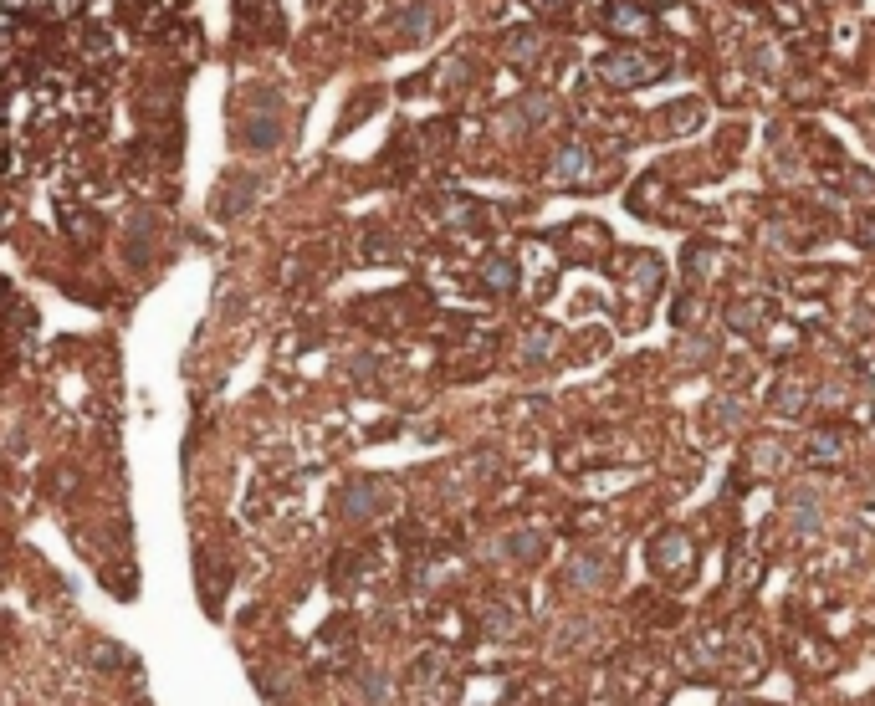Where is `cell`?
I'll use <instances>...</instances> for the list:
<instances>
[{
	"instance_id": "cell-16",
	"label": "cell",
	"mask_w": 875,
	"mask_h": 706,
	"mask_svg": "<svg viewBox=\"0 0 875 706\" xmlns=\"http://www.w3.org/2000/svg\"><path fill=\"white\" fill-rule=\"evenodd\" d=\"M753 72H773V52L768 47H753Z\"/></svg>"
},
{
	"instance_id": "cell-6",
	"label": "cell",
	"mask_w": 875,
	"mask_h": 706,
	"mask_svg": "<svg viewBox=\"0 0 875 706\" xmlns=\"http://www.w3.org/2000/svg\"><path fill=\"white\" fill-rule=\"evenodd\" d=\"M763 318H768V302H763V297H742V302L727 307V323H732L737 333H753Z\"/></svg>"
},
{
	"instance_id": "cell-5",
	"label": "cell",
	"mask_w": 875,
	"mask_h": 706,
	"mask_svg": "<svg viewBox=\"0 0 875 706\" xmlns=\"http://www.w3.org/2000/svg\"><path fill=\"white\" fill-rule=\"evenodd\" d=\"M538 52H543V36H538L533 26H517V31H507V36H502V57H507V62H517V67H522V62H533Z\"/></svg>"
},
{
	"instance_id": "cell-20",
	"label": "cell",
	"mask_w": 875,
	"mask_h": 706,
	"mask_svg": "<svg viewBox=\"0 0 875 706\" xmlns=\"http://www.w3.org/2000/svg\"><path fill=\"white\" fill-rule=\"evenodd\" d=\"M742 706H753V701H742Z\"/></svg>"
},
{
	"instance_id": "cell-11",
	"label": "cell",
	"mask_w": 875,
	"mask_h": 706,
	"mask_svg": "<svg viewBox=\"0 0 875 706\" xmlns=\"http://www.w3.org/2000/svg\"><path fill=\"white\" fill-rule=\"evenodd\" d=\"M481 282L497 287V292H512V287H517V267L497 256V261H487V267H481Z\"/></svg>"
},
{
	"instance_id": "cell-15",
	"label": "cell",
	"mask_w": 875,
	"mask_h": 706,
	"mask_svg": "<svg viewBox=\"0 0 875 706\" xmlns=\"http://www.w3.org/2000/svg\"><path fill=\"white\" fill-rule=\"evenodd\" d=\"M512 553H517L522 563H528V558L538 563V558H543V538H538V533H517V538H512Z\"/></svg>"
},
{
	"instance_id": "cell-3",
	"label": "cell",
	"mask_w": 875,
	"mask_h": 706,
	"mask_svg": "<svg viewBox=\"0 0 875 706\" xmlns=\"http://www.w3.org/2000/svg\"><path fill=\"white\" fill-rule=\"evenodd\" d=\"M604 26L615 31V36H650L655 16L640 6V0H609V6H604Z\"/></svg>"
},
{
	"instance_id": "cell-10",
	"label": "cell",
	"mask_w": 875,
	"mask_h": 706,
	"mask_svg": "<svg viewBox=\"0 0 875 706\" xmlns=\"http://www.w3.org/2000/svg\"><path fill=\"white\" fill-rule=\"evenodd\" d=\"M650 563H655V568H681V563H686V538H681V533H666V538H661V553L650 548Z\"/></svg>"
},
{
	"instance_id": "cell-7",
	"label": "cell",
	"mask_w": 875,
	"mask_h": 706,
	"mask_svg": "<svg viewBox=\"0 0 875 706\" xmlns=\"http://www.w3.org/2000/svg\"><path fill=\"white\" fill-rule=\"evenodd\" d=\"M256 200V174H231V190H226V200H221V215L231 220V215H241V205H251Z\"/></svg>"
},
{
	"instance_id": "cell-17",
	"label": "cell",
	"mask_w": 875,
	"mask_h": 706,
	"mask_svg": "<svg viewBox=\"0 0 875 706\" xmlns=\"http://www.w3.org/2000/svg\"><path fill=\"white\" fill-rule=\"evenodd\" d=\"M528 6H533V11H563L568 0H528Z\"/></svg>"
},
{
	"instance_id": "cell-19",
	"label": "cell",
	"mask_w": 875,
	"mask_h": 706,
	"mask_svg": "<svg viewBox=\"0 0 875 706\" xmlns=\"http://www.w3.org/2000/svg\"><path fill=\"white\" fill-rule=\"evenodd\" d=\"M77 11V0H57V16H72Z\"/></svg>"
},
{
	"instance_id": "cell-2",
	"label": "cell",
	"mask_w": 875,
	"mask_h": 706,
	"mask_svg": "<svg viewBox=\"0 0 875 706\" xmlns=\"http://www.w3.org/2000/svg\"><path fill=\"white\" fill-rule=\"evenodd\" d=\"M277 139H282V103H272V108L246 103V113H241V144H251V149H272Z\"/></svg>"
},
{
	"instance_id": "cell-12",
	"label": "cell",
	"mask_w": 875,
	"mask_h": 706,
	"mask_svg": "<svg viewBox=\"0 0 875 706\" xmlns=\"http://www.w3.org/2000/svg\"><path fill=\"white\" fill-rule=\"evenodd\" d=\"M702 118H707V108L696 103V98H686V103L666 108V123H671V128H696V123H702Z\"/></svg>"
},
{
	"instance_id": "cell-4",
	"label": "cell",
	"mask_w": 875,
	"mask_h": 706,
	"mask_svg": "<svg viewBox=\"0 0 875 706\" xmlns=\"http://www.w3.org/2000/svg\"><path fill=\"white\" fill-rule=\"evenodd\" d=\"M584 174H589V149L584 144H563L553 154V164H548V185H574V180H584Z\"/></svg>"
},
{
	"instance_id": "cell-13",
	"label": "cell",
	"mask_w": 875,
	"mask_h": 706,
	"mask_svg": "<svg viewBox=\"0 0 875 706\" xmlns=\"http://www.w3.org/2000/svg\"><path fill=\"white\" fill-rule=\"evenodd\" d=\"M794 527H799V533H814V527H819V507H814L809 492L794 497Z\"/></svg>"
},
{
	"instance_id": "cell-8",
	"label": "cell",
	"mask_w": 875,
	"mask_h": 706,
	"mask_svg": "<svg viewBox=\"0 0 875 706\" xmlns=\"http://www.w3.org/2000/svg\"><path fill=\"white\" fill-rule=\"evenodd\" d=\"M604 568H609V558H579V563H568V584L594 589V584L604 579Z\"/></svg>"
},
{
	"instance_id": "cell-9",
	"label": "cell",
	"mask_w": 875,
	"mask_h": 706,
	"mask_svg": "<svg viewBox=\"0 0 875 706\" xmlns=\"http://www.w3.org/2000/svg\"><path fill=\"white\" fill-rule=\"evenodd\" d=\"M840 451H845V440H840L835 430H824V435H814V440H809V461H814V466H819V461H824V466H835V461H840Z\"/></svg>"
},
{
	"instance_id": "cell-14",
	"label": "cell",
	"mask_w": 875,
	"mask_h": 706,
	"mask_svg": "<svg viewBox=\"0 0 875 706\" xmlns=\"http://www.w3.org/2000/svg\"><path fill=\"white\" fill-rule=\"evenodd\" d=\"M773 405H778L783 415H799V410H804V384H783V389L773 394Z\"/></svg>"
},
{
	"instance_id": "cell-18",
	"label": "cell",
	"mask_w": 875,
	"mask_h": 706,
	"mask_svg": "<svg viewBox=\"0 0 875 706\" xmlns=\"http://www.w3.org/2000/svg\"><path fill=\"white\" fill-rule=\"evenodd\" d=\"M855 241H865V246H875V226H860V231H855Z\"/></svg>"
},
{
	"instance_id": "cell-1",
	"label": "cell",
	"mask_w": 875,
	"mask_h": 706,
	"mask_svg": "<svg viewBox=\"0 0 875 706\" xmlns=\"http://www.w3.org/2000/svg\"><path fill=\"white\" fill-rule=\"evenodd\" d=\"M594 72L609 82V87H640V82H655L671 72V57L666 52H645V47H625V52H604L594 62Z\"/></svg>"
}]
</instances>
